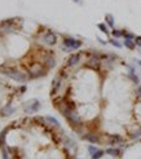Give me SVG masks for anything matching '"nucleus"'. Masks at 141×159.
Returning <instances> with one entry per match:
<instances>
[{"label": "nucleus", "instance_id": "obj_15", "mask_svg": "<svg viewBox=\"0 0 141 159\" xmlns=\"http://www.w3.org/2000/svg\"><path fill=\"white\" fill-rule=\"evenodd\" d=\"M8 131H9V128H4L3 132L0 133V148H1V146H5L4 142H5V136H7Z\"/></svg>", "mask_w": 141, "mask_h": 159}, {"label": "nucleus", "instance_id": "obj_23", "mask_svg": "<svg viewBox=\"0 0 141 159\" xmlns=\"http://www.w3.org/2000/svg\"><path fill=\"white\" fill-rule=\"evenodd\" d=\"M112 34H113V36L115 38V39H118V38L123 36V31H121V30H116V29H114V30H113Z\"/></svg>", "mask_w": 141, "mask_h": 159}, {"label": "nucleus", "instance_id": "obj_1", "mask_svg": "<svg viewBox=\"0 0 141 159\" xmlns=\"http://www.w3.org/2000/svg\"><path fill=\"white\" fill-rule=\"evenodd\" d=\"M4 73H5L7 76H9L11 79L16 80V82H20V83H25L26 80L29 79V76L26 74L14 70V69H7V70H4Z\"/></svg>", "mask_w": 141, "mask_h": 159}, {"label": "nucleus", "instance_id": "obj_13", "mask_svg": "<svg viewBox=\"0 0 141 159\" xmlns=\"http://www.w3.org/2000/svg\"><path fill=\"white\" fill-rule=\"evenodd\" d=\"M12 113H13V109H12L11 105H7V106H4L1 110H0V114H1L3 116H9Z\"/></svg>", "mask_w": 141, "mask_h": 159}, {"label": "nucleus", "instance_id": "obj_12", "mask_svg": "<svg viewBox=\"0 0 141 159\" xmlns=\"http://www.w3.org/2000/svg\"><path fill=\"white\" fill-rule=\"evenodd\" d=\"M79 61H80V55H79V53L71 55L70 57H69V60H67V66L73 67V66H75V65L79 64Z\"/></svg>", "mask_w": 141, "mask_h": 159}, {"label": "nucleus", "instance_id": "obj_7", "mask_svg": "<svg viewBox=\"0 0 141 159\" xmlns=\"http://www.w3.org/2000/svg\"><path fill=\"white\" fill-rule=\"evenodd\" d=\"M66 119H67L69 122L71 123L73 125H78V124H80V116H79V114H78L75 110H73L70 114H69L67 116H66Z\"/></svg>", "mask_w": 141, "mask_h": 159}, {"label": "nucleus", "instance_id": "obj_10", "mask_svg": "<svg viewBox=\"0 0 141 159\" xmlns=\"http://www.w3.org/2000/svg\"><path fill=\"white\" fill-rule=\"evenodd\" d=\"M83 140L88 141V142H91V144H98V142H100L98 136L96 133H92V132H88V133L83 134Z\"/></svg>", "mask_w": 141, "mask_h": 159}, {"label": "nucleus", "instance_id": "obj_17", "mask_svg": "<svg viewBox=\"0 0 141 159\" xmlns=\"http://www.w3.org/2000/svg\"><path fill=\"white\" fill-rule=\"evenodd\" d=\"M105 153H106V154H109V155H112V157H118V155H121V151H119L118 149H114V148L107 149Z\"/></svg>", "mask_w": 141, "mask_h": 159}, {"label": "nucleus", "instance_id": "obj_9", "mask_svg": "<svg viewBox=\"0 0 141 159\" xmlns=\"http://www.w3.org/2000/svg\"><path fill=\"white\" fill-rule=\"evenodd\" d=\"M62 84V76H56L52 82V89H51V95H55L57 91L60 89V87Z\"/></svg>", "mask_w": 141, "mask_h": 159}, {"label": "nucleus", "instance_id": "obj_3", "mask_svg": "<svg viewBox=\"0 0 141 159\" xmlns=\"http://www.w3.org/2000/svg\"><path fill=\"white\" fill-rule=\"evenodd\" d=\"M64 47L66 50H73V49H78V48L82 47V41L76 40L73 38H65L64 39Z\"/></svg>", "mask_w": 141, "mask_h": 159}, {"label": "nucleus", "instance_id": "obj_30", "mask_svg": "<svg viewBox=\"0 0 141 159\" xmlns=\"http://www.w3.org/2000/svg\"><path fill=\"white\" fill-rule=\"evenodd\" d=\"M135 43H136V46L141 47V36H136V38H135Z\"/></svg>", "mask_w": 141, "mask_h": 159}, {"label": "nucleus", "instance_id": "obj_5", "mask_svg": "<svg viewBox=\"0 0 141 159\" xmlns=\"http://www.w3.org/2000/svg\"><path fill=\"white\" fill-rule=\"evenodd\" d=\"M14 25L11 22V21H5V22L0 23V34L3 35H8V34H12L14 32Z\"/></svg>", "mask_w": 141, "mask_h": 159}, {"label": "nucleus", "instance_id": "obj_8", "mask_svg": "<svg viewBox=\"0 0 141 159\" xmlns=\"http://www.w3.org/2000/svg\"><path fill=\"white\" fill-rule=\"evenodd\" d=\"M43 40L46 44H48V46H55L56 41H57V36L53 34V32H47V34L43 36Z\"/></svg>", "mask_w": 141, "mask_h": 159}, {"label": "nucleus", "instance_id": "obj_11", "mask_svg": "<svg viewBox=\"0 0 141 159\" xmlns=\"http://www.w3.org/2000/svg\"><path fill=\"white\" fill-rule=\"evenodd\" d=\"M44 66L46 69H53L56 66V58L52 55H47L44 57Z\"/></svg>", "mask_w": 141, "mask_h": 159}, {"label": "nucleus", "instance_id": "obj_24", "mask_svg": "<svg viewBox=\"0 0 141 159\" xmlns=\"http://www.w3.org/2000/svg\"><path fill=\"white\" fill-rule=\"evenodd\" d=\"M97 27L101 30V31L104 32V34H109V30H107V26L105 25V23H98Z\"/></svg>", "mask_w": 141, "mask_h": 159}, {"label": "nucleus", "instance_id": "obj_21", "mask_svg": "<svg viewBox=\"0 0 141 159\" xmlns=\"http://www.w3.org/2000/svg\"><path fill=\"white\" fill-rule=\"evenodd\" d=\"M104 154H105V151H104V150H100V149H98L97 151L95 153V154H92V159H100V158L102 157Z\"/></svg>", "mask_w": 141, "mask_h": 159}, {"label": "nucleus", "instance_id": "obj_2", "mask_svg": "<svg viewBox=\"0 0 141 159\" xmlns=\"http://www.w3.org/2000/svg\"><path fill=\"white\" fill-rule=\"evenodd\" d=\"M46 69L41 64H34L29 69V74H30V78H40L43 75H46Z\"/></svg>", "mask_w": 141, "mask_h": 159}, {"label": "nucleus", "instance_id": "obj_27", "mask_svg": "<svg viewBox=\"0 0 141 159\" xmlns=\"http://www.w3.org/2000/svg\"><path fill=\"white\" fill-rule=\"evenodd\" d=\"M1 155H3V159H11L9 158V154L7 153V150H5L4 146H3V149H1Z\"/></svg>", "mask_w": 141, "mask_h": 159}, {"label": "nucleus", "instance_id": "obj_14", "mask_svg": "<svg viewBox=\"0 0 141 159\" xmlns=\"http://www.w3.org/2000/svg\"><path fill=\"white\" fill-rule=\"evenodd\" d=\"M123 46L132 50V49H135V47H136V43H135V40H132V39H124V43H123Z\"/></svg>", "mask_w": 141, "mask_h": 159}, {"label": "nucleus", "instance_id": "obj_25", "mask_svg": "<svg viewBox=\"0 0 141 159\" xmlns=\"http://www.w3.org/2000/svg\"><path fill=\"white\" fill-rule=\"evenodd\" d=\"M109 43H112V44H113V46H114V47H116V48H122V47H123V46H122V44H121V43H119V41H118V40H116V39H115V38L110 39V40H109Z\"/></svg>", "mask_w": 141, "mask_h": 159}, {"label": "nucleus", "instance_id": "obj_26", "mask_svg": "<svg viewBox=\"0 0 141 159\" xmlns=\"http://www.w3.org/2000/svg\"><path fill=\"white\" fill-rule=\"evenodd\" d=\"M123 36H124V39H132V40H135V35L131 34V32L123 31Z\"/></svg>", "mask_w": 141, "mask_h": 159}, {"label": "nucleus", "instance_id": "obj_33", "mask_svg": "<svg viewBox=\"0 0 141 159\" xmlns=\"http://www.w3.org/2000/svg\"><path fill=\"white\" fill-rule=\"evenodd\" d=\"M74 1H79V0H74Z\"/></svg>", "mask_w": 141, "mask_h": 159}, {"label": "nucleus", "instance_id": "obj_32", "mask_svg": "<svg viewBox=\"0 0 141 159\" xmlns=\"http://www.w3.org/2000/svg\"><path fill=\"white\" fill-rule=\"evenodd\" d=\"M136 64L139 65V66H141V61H140V60H136Z\"/></svg>", "mask_w": 141, "mask_h": 159}, {"label": "nucleus", "instance_id": "obj_28", "mask_svg": "<svg viewBox=\"0 0 141 159\" xmlns=\"http://www.w3.org/2000/svg\"><path fill=\"white\" fill-rule=\"evenodd\" d=\"M141 136V128H139L137 131H135L133 133H132V139H137V137Z\"/></svg>", "mask_w": 141, "mask_h": 159}, {"label": "nucleus", "instance_id": "obj_31", "mask_svg": "<svg viewBox=\"0 0 141 159\" xmlns=\"http://www.w3.org/2000/svg\"><path fill=\"white\" fill-rule=\"evenodd\" d=\"M137 95H139V97L141 98V85H139V88H137Z\"/></svg>", "mask_w": 141, "mask_h": 159}, {"label": "nucleus", "instance_id": "obj_16", "mask_svg": "<svg viewBox=\"0 0 141 159\" xmlns=\"http://www.w3.org/2000/svg\"><path fill=\"white\" fill-rule=\"evenodd\" d=\"M113 61H114V57H112V56H110V57H105L102 64H104V66H106L107 69H110L113 66Z\"/></svg>", "mask_w": 141, "mask_h": 159}, {"label": "nucleus", "instance_id": "obj_29", "mask_svg": "<svg viewBox=\"0 0 141 159\" xmlns=\"http://www.w3.org/2000/svg\"><path fill=\"white\" fill-rule=\"evenodd\" d=\"M97 150H98V149L96 148V146H88V153H89L91 155H92V154H95V153L97 151Z\"/></svg>", "mask_w": 141, "mask_h": 159}, {"label": "nucleus", "instance_id": "obj_20", "mask_svg": "<svg viewBox=\"0 0 141 159\" xmlns=\"http://www.w3.org/2000/svg\"><path fill=\"white\" fill-rule=\"evenodd\" d=\"M128 76H130V79L132 80L133 83H136V84H139V78L135 75V73H133V69L132 67H130V74H128Z\"/></svg>", "mask_w": 141, "mask_h": 159}, {"label": "nucleus", "instance_id": "obj_22", "mask_svg": "<svg viewBox=\"0 0 141 159\" xmlns=\"http://www.w3.org/2000/svg\"><path fill=\"white\" fill-rule=\"evenodd\" d=\"M112 144H123V140L118 134H113L112 136Z\"/></svg>", "mask_w": 141, "mask_h": 159}, {"label": "nucleus", "instance_id": "obj_19", "mask_svg": "<svg viewBox=\"0 0 141 159\" xmlns=\"http://www.w3.org/2000/svg\"><path fill=\"white\" fill-rule=\"evenodd\" d=\"M46 122L51 123L52 125H55V127H60V123L57 120L56 118H53V116H46Z\"/></svg>", "mask_w": 141, "mask_h": 159}, {"label": "nucleus", "instance_id": "obj_18", "mask_svg": "<svg viewBox=\"0 0 141 159\" xmlns=\"http://www.w3.org/2000/svg\"><path fill=\"white\" fill-rule=\"evenodd\" d=\"M105 21H106V25L109 26V27H114V17L112 14H106V16H105Z\"/></svg>", "mask_w": 141, "mask_h": 159}, {"label": "nucleus", "instance_id": "obj_6", "mask_svg": "<svg viewBox=\"0 0 141 159\" xmlns=\"http://www.w3.org/2000/svg\"><path fill=\"white\" fill-rule=\"evenodd\" d=\"M87 66H88V67H91V69H93V70H97V69L101 66V60L98 58L97 56L89 57V60L87 61Z\"/></svg>", "mask_w": 141, "mask_h": 159}, {"label": "nucleus", "instance_id": "obj_4", "mask_svg": "<svg viewBox=\"0 0 141 159\" xmlns=\"http://www.w3.org/2000/svg\"><path fill=\"white\" fill-rule=\"evenodd\" d=\"M39 109H40V104L38 100H30L27 105H25V111L27 114H34L39 111Z\"/></svg>", "mask_w": 141, "mask_h": 159}]
</instances>
